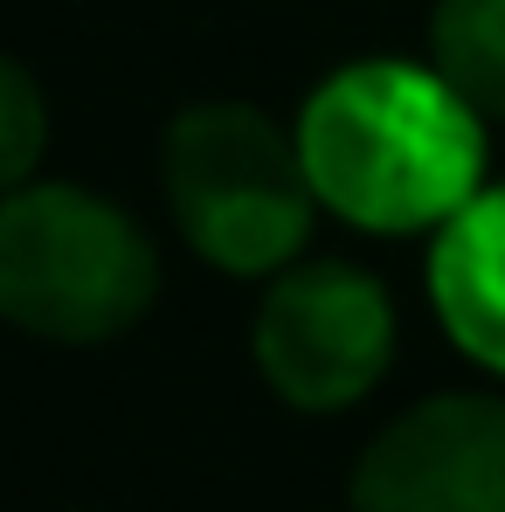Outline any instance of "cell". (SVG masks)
Segmentation results:
<instances>
[{"label": "cell", "instance_id": "7", "mask_svg": "<svg viewBox=\"0 0 505 512\" xmlns=\"http://www.w3.org/2000/svg\"><path fill=\"white\" fill-rule=\"evenodd\" d=\"M429 70L485 125H505V0H436L429 7Z\"/></svg>", "mask_w": 505, "mask_h": 512}, {"label": "cell", "instance_id": "8", "mask_svg": "<svg viewBox=\"0 0 505 512\" xmlns=\"http://www.w3.org/2000/svg\"><path fill=\"white\" fill-rule=\"evenodd\" d=\"M42 153H49V97L28 63L0 56V194L42 180Z\"/></svg>", "mask_w": 505, "mask_h": 512}, {"label": "cell", "instance_id": "5", "mask_svg": "<svg viewBox=\"0 0 505 512\" xmlns=\"http://www.w3.org/2000/svg\"><path fill=\"white\" fill-rule=\"evenodd\" d=\"M353 512H505V402L499 395H429L381 429L353 478Z\"/></svg>", "mask_w": 505, "mask_h": 512}, {"label": "cell", "instance_id": "2", "mask_svg": "<svg viewBox=\"0 0 505 512\" xmlns=\"http://www.w3.org/2000/svg\"><path fill=\"white\" fill-rule=\"evenodd\" d=\"M160 298L153 236L77 180L0 194V319L49 346L125 340Z\"/></svg>", "mask_w": 505, "mask_h": 512}, {"label": "cell", "instance_id": "3", "mask_svg": "<svg viewBox=\"0 0 505 512\" xmlns=\"http://www.w3.org/2000/svg\"><path fill=\"white\" fill-rule=\"evenodd\" d=\"M167 208L187 250L229 277H277L291 270L312 222L319 187L305 173L298 132L243 97H201L167 125L160 146Z\"/></svg>", "mask_w": 505, "mask_h": 512}, {"label": "cell", "instance_id": "4", "mask_svg": "<svg viewBox=\"0 0 505 512\" xmlns=\"http://www.w3.org/2000/svg\"><path fill=\"white\" fill-rule=\"evenodd\" d=\"M263 388L298 416H339L381 388L395 367V298L360 263H291L270 277L250 326Z\"/></svg>", "mask_w": 505, "mask_h": 512}, {"label": "cell", "instance_id": "6", "mask_svg": "<svg viewBox=\"0 0 505 512\" xmlns=\"http://www.w3.org/2000/svg\"><path fill=\"white\" fill-rule=\"evenodd\" d=\"M429 305L450 346L505 381V187L471 194L429 243Z\"/></svg>", "mask_w": 505, "mask_h": 512}, {"label": "cell", "instance_id": "1", "mask_svg": "<svg viewBox=\"0 0 505 512\" xmlns=\"http://www.w3.org/2000/svg\"><path fill=\"white\" fill-rule=\"evenodd\" d=\"M298 153L319 208L367 236L443 229L485 194V118L409 56H360L298 104Z\"/></svg>", "mask_w": 505, "mask_h": 512}]
</instances>
